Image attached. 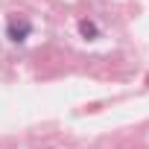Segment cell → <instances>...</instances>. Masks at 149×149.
Here are the masks:
<instances>
[{"label": "cell", "instance_id": "cell-1", "mask_svg": "<svg viewBox=\"0 0 149 149\" xmlns=\"http://www.w3.org/2000/svg\"><path fill=\"white\" fill-rule=\"evenodd\" d=\"M29 29H32V26H29V21H26V18H12V21H9V26H6V32H9V38H12V41H24V38L29 35Z\"/></svg>", "mask_w": 149, "mask_h": 149}, {"label": "cell", "instance_id": "cell-2", "mask_svg": "<svg viewBox=\"0 0 149 149\" xmlns=\"http://www.w3.org/2000/svg\"><path fill=\"white\" fill-rule=\"evenodd\" d=\"M79 26H82V32H85V35H94V32H97V29H94V24H85V21H82Z\"/></svg>", "mask_w": 149, "mask_h": 149}]
</instances>
